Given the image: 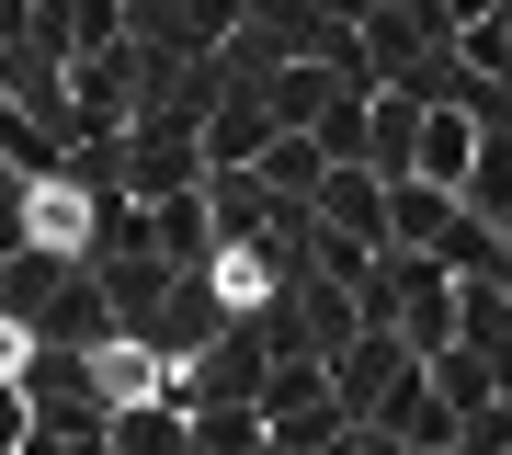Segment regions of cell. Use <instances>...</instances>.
I'll list each match as a JSON object with an SVG mask.
<instances>
[{"label": "cell", "instance_id": "cb8c5ba5", "mask_svg": "<svg viewBox=\"0 0 512 455\" xmlns=\"http://www.w3.org/2000/svg\"><path fill=\"white\" fill-rule=\"evenodd\" d=\"M501 239H512V228H501Z\"/></svg>", "mask_w": 512, "mask_h": 455}, {"label": "cell", "instance_id": "5bb4252c", "mask_svg": "<svg viewBox=\"0 0 512 455\" xmlns=\"http://www.w3.org/2000/svg\"><path fill=\"white\" fill-rule=\"evenodd\" d=\"M467 217L478 228H512V126H478V160H467Z\"/></svg>", "mask_w": 512, "mask_h": 455}, {"label": "cell", "instance_id": "8992f818", "mask_svg": "<svg viewBox=\"0 0 512 455\" xmlns=\"http://www.w3.org/2000/svg\"><path fill=\"white\" fill-rule=\"evenodd\" d=\"M444 57H456L478 91H501V103H512V0H467V12H456V46H444Z\"/></svg>", "mask_w": 512, "mask_h": 455}, {"label": "cell", "instance_id": "9a60e30c", "mask_svg": "<svg viewBox=\"0 0 512 455\" xmlns=\"http://www.w3.org/2000/svg\"><path fill=\"white\" fill-rule=\"evenodd\" d=\"M296 410H330V364H308V353H285L262 376V421H296Z\"/></svg>", "mask_w": 512, "mask_h": 455}, {"label": "cell", "instance_id": "e0dca14e", "mask_svg": "<svg viewBox=\"0 0 512 455\" xmlns=\"http://www.w3.org/2000/svg\"><path fill=\"white\" fill-rule=\"evenodd\" d=\"M114 455H183V399H148V410H114Z\"/></svg>", "mask_w": 512, "mask_h": 455}, {"label": "cell", "instance_id": "7402d4cb", "mask_svg": "<svg viewBox=\"0 0 512 455\" xmlns=\"http://www.w3.org/2000/svg\"><path fill=\"white\" fill-rule=\"evenodd\" d=\"M330 455H365V433H342V444H330Z\"/></svg>", "mask_w": 512, "mask_h": 455}, {"label": "cell", "instance_id": "ffe728a7", "mask_svg": "<svg viewBox=\"0 0 512 455\" xmlns=\"http://www.w3.org/2000/svg\"><path fill=\"white\" fill-rule=\"evenodd\" d=\"M421 376H433V399H444V410H456V421L501 399V387H490V364H478V353H433V364H421Z\"/></svg>", "mask_w": 512, "mask_h": 455}, {"label": "cell", "instance_id": "7a4b0ae2", "mask_svg": "<svg viewBox=\"0 0 512 455\" xmlns=\"http://www.w3.org/2000/svg\"><path fill=\"white\" fill-rule=\"evenodd\" d=\"M285 217H296V205H274V182H262V171H205V228H217V262L262 251Z\"/></svg>", "mask_w": 512, "mask_h": 455}, {"label": "cell", "instance_id": "277c9868", "mask_svg": "<svg viewBox=\"0 0 512 455\" xmlns=\"http://www.w3.org/2000/svg\"><path fill=\"white\" fill-rule=\"evenodd\" d=\"M421 91H376L365 103V182H387V194H399V182L421 171Z\"/></svg>", "mask_w": 512, "mask_h": 455}, {"label": "cell", "instance_id": "7c38bea8", "mask_svg": "<svg viewBox=\"0 0 512 455\" xmlns=\"http://www.w3.org/2000/svg\"><path fill=\"white\" fill-rule=\"evenodd\" d=\"M433 273H444V285H512V239H501V228H478L467 205H456V228H444Z\"/></svg>", "mask_w": 512, "mask_h": 455}, {"label": "cell", "instance_id": "d6986e66", "mask_svg": "<svg viewBox=\"0 0 512 455\" xmlns=\"http://www.w3.org/2000/svg\"><path fill=\"white\" fill-rule=\"evenodd\" d=\"M365 103H376V91H342V103L319 114V137H308V148H319L330 171H365Z\"/></svg>", "mask_w": 512, "mask_h": 455}, {"label": "cell", "instance_id": "ba28073f", "mask_svg": "<svg viewBox=\"0 0 512 455\" xmlns=\"http://www.w3.org/2000/svg\"><path fill=\"white\" fill-rule=\"evenodd\" d=\"M92 399H103V421H114V410H148V399H171V364L114 330V342L92 353Z\"/></svg>", "mask_w": 512, "mask_h": 455}, {"label": "cell", "instance_id": "4fadbf2b", "mask_svg": "<svg viewBox=\"0 0 512 455\" xmlns=\"http://www.w3.org/2000/svg\"><path fill=\"white\" fill-rule=\"evenodd\" d=\"M444 228H456V194H433V182H399V194H387V251L433 262V251H444Z\"/></svg>", "mask_w": 512, "mask_h": 455}, {"label": "cell", "instance_id": "2e32d148", "mask_svg": "<svg viewBox=\"0 0 512 455\" xmlns=\"http://www.w3.org/2000/svg\"><path fill=\"white\" fill-rule=\"evenodd\" d=\"M183 455H262V410H183Z\"/></svg>", "mask_w": 512, "mask_h": 455}, {"label": "cell", "instance_id": "9c48e42d", "mask_svg": "<svg viewBox=\"0 0 512 455\" xmlns=\"http://www.w3.org/2000/svg\"><path fill=\"white\" fill-rule=\"evenodd\" d=\"M35 342H46V353H103V342H114V308H103V285H92V262H80L69 285H57V308L35 319Z\"/></svg>", "mask_w": 512, "mask_h": 455}, {"label": "cell", "instance_id": "8fae6325", "mask_svg": "<svg viewBox=\"0 0 512 455\" xmlns=\"http://www.w3.org/2000/svg\"><path fill=\"white\" fill-rule=\"evenodd\" d=\"M467 160H478V114L433 103V114H421V171H410V182H433V194H467Z\"/></svg>", "mask_w": 512, "mask_h": 455}, {"label": "cell", "instance_id": "30bf717a", "mask_svg": "<svg viewBox=\"0 0 512 455\" xmlns=\"http://www.w3.org/2000/svg\"><path fill=\"white\" fill-rule=\"evenodd\" d=\"M342 103V80L319 69V57H285L274 80H262V114H274V137H319V114Z\"/></svg>", "mask_w": 512, "mask_h": 455}, {"label": "cell", "instance_id": "ac0fdd59", "mask_svg": "<svg viewBox=\"0 0 512 455\" xmlns=\"http://www.w3.org/2000/svg\"><path fill=\"white\" fill-rule=\"evenodd\" d=\"M262 182H274V205H308L319 182H330V160H319L308 137H274V148H262Z\"/></svg>", "mask_w": 512, "mask_h": 455}, {"label": "cell", "instance_id": "3957f363", "mask_svg": "<svg viewBox=\"0 0 512 455\" xmlns=\"http://www.w3.org/2000/svg\"><path fill=\"white\" fill-rule=\"evenodd\" d=\"M410 376H421V364H410L399 342H387V330H365V342H353L342 364H330V399H342V421H353V433H365V421H376L387 399H399Z\"/></svg>", "mask_w": 512, "mask_h": 455}, {"label": "cell", "instance_id": "603a6c76", "mask_svg": "<svg viewBox=\"0 0 512 455\" xmlns=\"http://www.w3.org/2000/svg\"><path fill=\"white\" fill-rule=\"evenodd\" d=\"M262 455H274V444H262Z\"/></svg>", "mask_w": 512, "mask_h": 455}, {"label": "cell", "instance_id": "52a82bcc", "mask_svg": "<svg viewBox=\"0 0 512 455\" xmlns=\"http://www.w3.org/2000/svg\"><path fill=\"white\" fill-rule=\"evenodd\" d=\"M205 171H262V148H274V114H262V91H217V114H205Z\"/></svg>", "mask_w": 512, "mask_h": 455}, {"label": "cell", "instance_id": "44dd1931", "mask_svg": "<svg viewBox=\"0 0 512 455\" xmlns=\"http://www.w3.org/2000/svg\"><path fill=\"white\" fill-rule=\"evenodd\" d=\"M35 444V410H23V387H0V455H23Z\"/></svg>", "mask_w": 512, "mask_h": 455}, {"label": "cell", "instance_id": "5b68a950", "mask_svg": "<svg viewBox=\"0 0 512 455\" xmlns=\"http://www.w3.org/2000/svg\"><path fill=\"white\" fill-rule=\"evenodd\" d=\"M308 228L353 239V251H387V182H365V171H330L319 194H308Z\"/></svg>", "mask_w": 512, "mask_h": 455}, {"label": "cell", "instance_id": "6da1fadb", "mask_svg": "<svg viewBox=\"0 0 512 455\" xmlns=\"http://www.w3.org/2000/svg\"><path fill=\"white\" fill-rule=\"evenodd\" d=\"M239 319V296H228V273H171V308H160V330H148V353L183 376V364L217 342V330Z\"/></svg>", "mask_w": 512, "mask_h": 455}]
</instances>
